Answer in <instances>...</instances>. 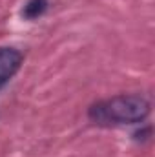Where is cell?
<instances>
[{"label":"cell","instance_id":"3","mask_svg":"<svg viewBox=\"0 0 155 157\" xmlns=\"http://www.w3.org/2000/svg\"><path fill=\"white\" fill-rule=\"evenodd\" d=\"M46 9H47V0H28L22 9V17L28 20H35L46 13Z\"/></svg>","mask_w":155,"mask_h":157},{"label":"cell","instance_id":"2","mask_svg":"<svg viewBox=\"0 0 155 157\" xmlns=\"http://www.w3.org/2000/svg\"><path fill=\"white\" fill-rule=\"evenodd\" d=\"M22 64V53L15 48H0V88L13 77Z\"/></svg>","mask_w":155,"mask_h":157},{"label":"cell","instance_id":"1","mask_svg":"<svg viewBox=\"0 0 155 157\" xmlns=\"http://www.w3.org/2000/svg\"><path fill=\"white\" fill-rule=\"evenodd\" d=\"M150 101L142 95H117L89 108V119L97 124H135L150 115Z\"/></svg>","mask_w":155,"mask_h":157}]
</instances>
